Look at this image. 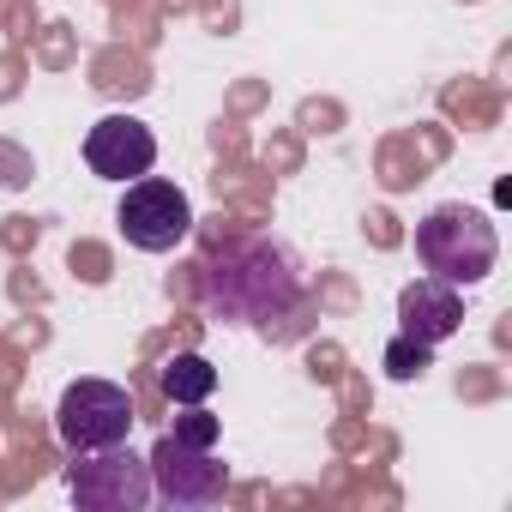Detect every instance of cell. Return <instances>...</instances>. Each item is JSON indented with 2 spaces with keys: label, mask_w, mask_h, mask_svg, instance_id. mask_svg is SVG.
Returning a JSON list of instances; mask_svg holds the SVG:
<instances>
[{
  "label": "cell",
  "mask_w": 512,
  "mask_h": 512,
  "mask_svg": "<svg viewBox=\"0 0 512 512\" xmlns=\"http://www.w3.org/2000/svg\"><path fill=\"white\" fill-rule=\"evenodd\" d=\"M55 434L67 452H103L133 434V392L115 380H73L55 404Z\"/></svg>",
  "instance_id": "obj_3"
},
{
  "label": "cell",
  "mask_w": 512,
  "mask_h": 512,
  "mask_svg": "<svg viewBox=\"0 0 512 512\" xmlns=\"http://www.w3.org/2000/svg\"><path fill=\"white\" fill-rule=\"evenodd\" d=\"M211 392H217V368H211L199 350H175V356L163 362V398H169V404L187 410V404H205Z\"/></svg>",
  "instance_id": "obj_9"
},
{
  "label": "cell",
  "mask_w": 512,
  "mask_h": 512,
  "mask_svg": "<svg viewBox=\"0 0 512 512\" xmlns=\"http://www.w3.org/2000/svg\"><path fill=\"white\" fill-rule=\"evenodd\" d=\"M145 464H151V494L169 506H211L229 488V464H217L211 446H193L175 434H163Z\"/></svg>",
  "instance_id": "obj_6"
},
{
  "label": "cell",
  "mask_w": 512,
  "mask_h": 512,
  "mask_svg": "<svg viewBox=\"0 0 512 512\" xmlns=\"http://www.w3.org/2000/svg\"><path fill=\"white\" fill-rule=\"evenodd\" d=\"M175 440H193V446H217V434H223V422L217 416H205L199 404H187V416H175V428H169Z\"/></svg>",
  "instance_id": "obj_11"
},
{
  "label": "cell",
  "mask_w": 512,
  "mask_h": 512,
  "mask_svg": "<svg viewBox=\"0 0 512 512\" xmlns=\"http://www.w3.org/2000/svg\"><path fill=\"white\" fill-rule=\"evenodd\" d=\"M464 326V296H458V284H446V278H416V284H404L398 290V332L404 338H416V344H446L452 332Z\"/></svg>",
  "instance_id": "obj_8"
},
{
  "label": "cell",
  "mask_w": 512,
  "mask_h": 512,
  "mask_svg": "<svg viewBox=\"0 0 512 512\" xmlns=\"http://www.w3.org/2000/svg\"><path fill=\"white\" fill-rule=\"evenodd\" d=\"M85 163H91V175L127 187V181H139V175L157 169V133L139 115H103L85 133Z\"/></svg>",
  "instance_id": "obj_7"
},
{
  "label": "cell",
  "mask_w": 512,
  "mask_h": 512,
  "mask_svg": "<svg viewBox=\"0 0 512 512\" xmlns=\"http://www.w3.org/2000/svg\"><path fill=\"white\" fill-rule=\"evenodd\" d=\"M67 488L85 512H139L151 500V464L121 446H103V452H73L67 464Z\"/></svg>",
  "instance_id": "obj_4"
},
{
  "label": "cell",
  "mask_w": 512,
  "mask_h": 512,
  "mask_svg": "<svg viewBox=\"0 0 512 512\" xmlns=\"http://www.w3.org/2000/svg\"><path fill=\"white\" fill-rule=\"evenodd\" d=\"M115 223H121V235H127L139 253H169V247L187 241L193 205H187V193H181L175 181L139 175V181H127V199H121Z\"/></svg>",
  "instance_id": "obj_5"
},
{
  "label": "cell",
  "mask_w": 512,
  "mask_h": 512,
  "mask_svg": "<svg viewBox=\"0 0 512 512\" xmlns=\"http://www.w3.org/2000/svg\"><path fill=\"white\" fill-rule=\"evenodd\" d=\"M205 308L235 326H272L302 302V272L290 247L272 235H235L199 266Z\"/></svg>",
  "instance_id": "obj_1"
},
{
  "label": "cell",
  "mask_w": 512,
  "mask_h": 512,
  "mask_svg": "<svg viewBox=\"0 0 512 512\" xmlns=\"http://www.w3.org/2000/svg\"><path fill=\"white\" fill-rule=\"evenodd\" d=\"M416 260L428 266V278H446V284L470 290L494 272L500 235H494L488 211H476V205H434L416 223Z\"/></svg>",
  "instance_id": "obj_2"
},
{
  "label": "cell",
  "mask_w": 512,
  "mask_h": 512,
  "mask_svg": "<svg viewBox=\"0 0 512 512\" xmlns=\"http://www.w3.org/2000/svg\"><path fill=\"white\" fill-rule=\"evenodd\" d=\"M428 362H434V350H428V344H416V338H404V332L386 344V374H392V380H416Z\"/></svg>",
  "instance_id": "obj_10"
}]
</instances>
